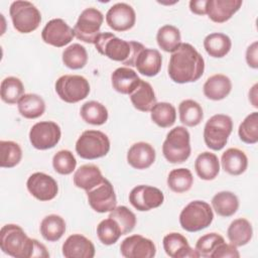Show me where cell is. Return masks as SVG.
<instances>
[{
    "instance_id": "cell-1",
    "label": "cell",
    "mask_w": 258,
    "mask_h": 258,
    "mask_svg": "<svg viewBox=\"0 0 258 258\" xmlns=\"http://www.w3.org/2000/svg\"><path fill=\"white\" fill-rule=\"evenodd\" d=\"M167 70L169 78L174 83H194L203 76L205 60L190 43L181 42L180 45L171 52Z\"/></svg>"
},
{
    "instance_id": "cell-2",
    "label": "cell",
    "mask_w": 258,
    "mask_h": 258,
    "mask_svg": "<svg viewBox=\"0 0 258 258\" xmlns=\"http://www.w3.org/2000/svg\"><path fill=\"white\" fill-rule=\"evenodd\" d=\"M1 250L14 258H47L45 246L29 238L23 229L15 224L4 225L0 230Z\"/></svg>"
},
{
    "instance_id": "cell-3",
    "label": "cell",
    "mask_w": 258,
    "mask_h": 258,
    "mask_svg": "<svg viewBox=\"0 0 258 258\" xmlns=\"http://www.w3.org/2000/svg\"><path fill=\"white\" fill-rule=\"evenodd\" d=\"M94 44L102 55L120 61L128 68L135 67L138 53L145 47L140 42L126 41L111 32H101Z\"/></svg>"
},
{
    "instance_id": "cell-4",
    "label": "cell",
    "mask_w": 258,
    "mask_h": 258,
    "mask_svg": "<svg viewBox=\"0 0 258 258\" xmlns=\"http://www.w3.org/2000/svg\"><path fill=\"white\" fill-rule=\"evenodd\" d=\"M190 135L187 129L177 126L171 129L162 144V153L170 163H182L190 155Z\"/></svg>"
},
{
    "instance_id": "cell-5",
    "label": "cell",
    "mask_w": 258,
    "mask_h": 258,
    "mask_svg": "<svg viewBox=\"0 0 258 258\" xmlns=\"http://www.w3.org/2000/svg\"><path fill=\"white\" fill-rule=\"evenodd\" d=\"M214 220L212 207L204 201H192L179 215V224L187 232H198L208 228Z\"/></svg>"
},
{
    "instance_id": "cell-6",
    "label": "cell",
    "mask_w": 258,
    "mask_h": 258,
    "mask_svg": "<svg viewBox=\"0 0 258 258\" xmlns=\"http://www.w3.org/2000/svg\"><path fill=\"white\" fill-rule=\"evenodd\" d=\"M110 151L109 137L99 130H86L76 142V152L84 159H97Z\"/></svg>"
},
{
    "instance_id": "cell-7",
    "label": "cell",
    "mask_w": 258,
    "mask_h": 258,
    "mask_svg": "<svg viewBox=\"0 0 258 258\" xmlns=\"http://www.w3.org/2000/svg\"><path fill=\"white\" fill-rule=\"evenodd\" d=\"M233 130L232 118L225 114L212 116L204 128V140L206 145L212 150H221L228 142V138Z\"/></svg>"
},
{
    "instance_id": "cell-8",
    "label": "cell",
    "mask_w": 258,
    "mask_h": 258,
    "mask_svg": "<svg viewBox=\"0 0 258 258\" xmlns=\"http://www.w3.org/2000/svg\"><path fill=\"white\" fill-rule=\"evenodd\" d=\"M9 14L14 29L20 33H30L36 30L41 22L39 10L29 1L12 2Z\"/></svg>"
},
{
    "instance_id": "cell-9",
    "label": "cell",
    "mask_w": 258,
    "mask_h": 258,
    "mask_svg": "<svg viewBox=\"0 0 258 258\" xmlns=\"http://www.w3.org/2000/svg\"><path fill=\"white\" fill-rule=\"evenodd\" d=\"M55 92L66 103H78L90 94V84L86 78L79 75H63L55 82Z\"/></svg>"
},
{
    "instance_id": "cell-10",
    "label": "cell",
    "mask_w": 258,
    "mask_h": 258,
    "mask_svg": "<svg viewBox=\"0 0 258 258\" xmlns=\"http://www.w3.org/2000/svg\"><path fill=\"white\" fill-rule=\"evenodd\" d=\"M104 21V16L100 10L94 7L86 8L80 14L74 26L75 36L86 42L95 43Z\"/></svg>"
},
{
    "instance_id": "cell-11",
    "label": "cell",
    "mask_w": 258,
    "mask_h": 258,
    "mask_svg": "<svg viewBox=\"0 0 258 258\" xmlns=\"http://www.w3.org/2000/svg\"><path fill=\"white\" fill-rule=\"evenodd\" d=\"M60 127L53 121L35 123L29 131V141L38 150L53 148L60 140Z\"/></svg>"
},
{
    "instance_id": "cell-12",
    "label": "cell",
    "mask_w": 258,
    "mask_h": 258,
    "mask_svg": "<svg viewBox=\"0 0 258 258\" xmlns=\"http://www.w3.org/2000/svg\"><path fill=\"white\" fill-rule=\"evenodd\" d=\"M90 207L97 213L111 212L117 206V198L112 183L104 178L99 184L86 191Z\"/></svg>"
},
{
    "instance_id": "cell-13",
    "label": "cell",
    "mask_w": 258,
    "mask_h": 258,
    "mask_svg": "<svg viewBox=\"0 0 258 258\" xmlns=\"http://www.w3.org/2000/svg\"><path fill=\"white\" fill-rule=\"evenodd\" d=\"M164 196L162 191L151 185H137L129 194V202L137 211L147 212L158 208L163 204Z\"/></svg>"
},
{
    "instance_id": "cell-14",
    "label": "cell",
    "mask_w": 258,
    "mask_h": 258,
    "mask_svg": "<svg viewBox=\"0 0 258 258\" xmlns=\"http://www.w3.org/2000/svg\"><path fill=\"white\" fill-rule=\"evenodd\" d=\"M26 186L30 195L40 202L51 201L58 192L56 180L43 172L32 173L26 181Z\"/></svg>"
},
{
    "instance_id": "cell-15",
    "label": "cell",
    "mask_w": 258,
    "mask_h": 258,
    "mask_svg": "<svg viewBox=\"0 0 258 258\" xmlns=\"http://www.w3.org/2000/svg\"><path fill=\"white\" fill-rule=\"evenodd\" d=\"M74 36V28L61 18L49 20L41 31L42 40L54 47H62L69 44Z\"/></svg>"
},
{
    "instance_id": "cell-16",
    "label": "cell",
    "mask_w": 258,
    "mask_h": 258,
    "mask_svg": "<svg viewBox=\"0 0 258 258\" xmlns=\"http://www.w3.org/2000/svg\"><path fill=\"white\" fill-rule=\"evenodd\" d=\"M106 22L114 31H127L136 22V13L127 3H116L109 8L106 14Z\"/></svg>"
},
{
    "instance_id": "cell-17",
    "label": "cell",
    "mask_w": 258,
    "mask_h": 258,
    "mask_svg": "<svg viewBox=\"0 0 258 258\" xmlns=\"http://www.w3.org/2000/svg\"><path fill=\"white\" fill-rule=\"evenodd\" d=\"M120 252L125 258H152L156 254V247L152 240L132 235L121 242Z\"/></svg>"
},
{
    "instance_id": "cell-18",
    "label": "cell",
    "mask_w": 258,
    "mask_h": 258,
    "mask_svg": "<svg viewBox=\"0 0 258 258\" xmlns=\"http://www.w3.org/2000/svg\"><path fill=\"white\" fill-rule=\"evenodd\" d=\"M163 249L170 258H199L200 255L196 249H192L187 239L176 232L169 233L164 236Z\"/></svg>"
},
{
    "instance_id": "cell-19",
    "label": "cell",
    "mask_w": 258,
    "mask_h": 258,
    "mask_svg": "<svg viewBox=\"0 0 258 258\" xmlns=\"http://www.w3.org/2000/svg\"><path fill=\"white\" fill-rule=\"evenodd\" d=\"M62 255L66 258H93L95 246L91 240L81 234H73L62 244Z\"/></svg>"
},
{
    "instance_id": "cell-20",
    "label": "cell",
    "mask_w": 258,
    "mask_h": 258,
    "mask_svg": "<svg viewBox=\"0 0 258 258\" xmlns=\"http://www.w3.org/2000/svg\"><path fill=\"white\" fill-rule=\"evenodd\" d=\"M242 0H207L206 14L216 23L228 21L242 6Z\"/></svg>"
},
{
    "instance_id": "cell-21",
    "label": "cell",
    "mask_w": 258,
    "mask_h": 258,
    "mask_svg": "<svg viewBox=\"0 0 258 258\" xmlns=\"http://www.w3.org/2000/svg\"><path fill=\"white\" fill-rule=\"evenodd\" d=\"M156 153L153 146L147 142H137L131 145L127 152V162L135 169H146L155 161Z\"/></svg>"
},
{
    "instance_id": "cell-22",
    "label": "cell",
    "mask_w": 258,
    "mask_h": 258,
    "mask_svg": "<svg viewBox=\"0 0 258 258\" xmlns=\"http://www.w3.org/2000/svg\"><path fill=\"white\" fill-rule=\"evenodd\" d=\"M141 79L136 72L128 67L116 69L111 75L113 89L123 95H130L139 85Z\"/></svg>"
},
{
    "instance_id": "cell-23",
    "label": "cell",
    "mask_w": 258,
    "mask_h": 258,
    "mask_svg": "<svg viewBox=\"0 0 258 258\" xmlns=\"http://www.w3.org/2000/svg\"><path fill=\"white\" fill-rule=\"evenodd\" d=\"M162 64V57L160 52L154 48L144 47L137 55L135 60V68L138 73L146 77L156 76Z\"/></svg>"
},
{
    "instance_id": "cell-24",
    "label": "cell",
    "mask_w": 258,
    "mask_h": 258,
    "mask_svg": "<svg viewBox=\"0 0 258 258\" xmlns=\"http://www.w3.org/2000/svg\"><path fill=\"white\" fill-rule=\"evenodd\" d=\"M232 90V82L229 77L216 74L208 78L203 87L204 95L213 101H220L229 96Z\"/></svg>"
},
{
    "instance_id": "cell-25",
    "label": "cell",
    "mask_w": 258,
    "mask_h": 258,
    "mask_svg": "<svg viewBox=\"0 0 258 258\" xmlns=\"http://www.w3.org/2000/svg\"><path fill=\"white\" fill-rule=\"evenodd\" d=\"M104 178L105 177L97 165L84 164L75 171L73 180L77 187L87 191L99 184Z\"/></svg>"
},
{
    "instance_id": "cell-26",
    "label": "cell",
    "mask_w": 258,
    "mask_h": 258,
    "mask_svg": "<svg viewBox=\"0 0 258 258\" xmlns=\"http://www.w3.org/2000/svg\"><path fill=\"white\" fill-rule=\"evenodd\" d=\"M132 105L141 112H149L157 103L152 86L143 80L140 81L137 88L129 95Z\"/></svg>"
},
{
    "instance_id": "cell-27",
    "label": "cell",
    "mask_w": 258,
    "mask_h": 258,
    "mask_svg": "<svg viewBox=\"0 0 258 258\" xmlns=\"http://www.w3.org/2000/svg\"><path fill=\"white\" fill-rule=\"evenodd\" d=\"M223 169L231 175H240L248 166V158L244 151L238 148L227 149L221 157Z\"/></svg>"
},
{
    "instance_id": "cell-28",
    "label": "cell",
    "mask_w": 258,
    "mask_h": 258,
    "mask_svg": "<svg viewBox=\"0 0 258 258\" xmlns=\"http://www.w3.org/2000/svg\"><path fill=\"white\" fill-rule=\"evenodd\" d=\"M198 176L204 180H213L220 172L219 158L215 153L205 151L198 155L195 161Z\"/></svg>"
},
{
    "instance_id": "cell-29",
    "label": "cell",
    "mask_w": 258,
    "mask_h": 258,
    "mask_svg": "<svg viewBox=\"0 0 258 258\" xmlns=\"http://www.w3.org/2000/svg\"><path fill=\"white\" fill-rule=\"evenodd\" d=\"M227 236L231 244L236 247H241L248 244L253 236V229L251 223L244 218L234 220L228 230Z\"/></svg>"
},
{
    "instance_id": "cell-30",
    "label": "cell",
    "mask_w": 258,
    "mask_h": 258,
    "mask_svg": "<svg viewBox=\"0 0 258 258\" xmlns=\"http://www.w3.org/2000/svg\"><path fill=\"white\" fill-rule=\"evenodd\" d=\"M204 47L207 53L216 58L226 56L232 47L231 38L220 32H213L208 34L204 39Z\"/></svg>"
},
{
    "instance_id": "cell-31",
    "label": "cell",
    "mask_w": 258,
    "mask_h": 258,
    "mask_svg": "<svg viewBox=\"0 0 258 258\" xmlns=\"http://www.w3.org/2000/svg\"><path fill=\"white\" fill-rule=\"evenodd\" d=\"M212 208L217 213V215L221 217H231L239 209L238 197L232 191H220L213 197Z\"/></svg>"
},
{
    "instance_id": "cell-32",
    "label": "cell",
    "mask_w": 258,
    "mask_h": 258,
    "mask_svg": "<svg viewBox=\"0 0 258 258\" xmlns=\"http://www.w3.org/2000/svg\"><path fill=\"white\" fill-rule=\"evenodd\" d=\"M20 115L26 119H36L45 111L44 100L36 94H24L17 103Z\"/></svg>"
},
{
    "instance_id": "cell-33",
    "label": "cell",
    "mask_w": 258,
    "mask_h": 258,
    "mask_svg": "<svg viewBox=\"0 0 258 258\" xmlns=\"http://www.w3.org/2000/svg\"><path fill=\"white\" fill-rule=\"evenodd\" d=\"M40 234L48 242L58 241L66 232L64 220L55 214L44 217L40 223Z\"/></svg>"
},
{
    "instance_id": "cell-34",
    "label": "cell",
    "mask_w": 258,
    "mask_h": 258,
    "mask_svg": "<svg viewBox=\"0 0 258 258\" xmlns=\"http://www.w3.org/2000/svg\"><path fill=\"white\" fill-rule=\"evenodd\" d=\"M178 113L180 122L187 127L198 126L204 119L202 106L191 99L183 100L179 104Z\"/></svg>"
},
{
    "instance_id": "cell-35",
    "label": "cell",
    "mask_w": 258,
    "mask_h": 258,
    "mask_svg": "<svg viewBox=\"0 0 258 258\" xmlns=\"http://www.w3.org/2000/svg\"><path fill=\"white\" fill-rule=\"evenodd\" d=\"M80 114L82 119L91 125L100 126L105 124L108 120L107 108L97 101H89L83 104Z\"/></svg>"
},
{
    "instance_id": "cell-36",
    "label": "cell",
    "mask_w": 258,
    "mask_h": 258,
    "mask_svg": "<svg viewBox=\"0 0 258 258\" xmlns=\"http://www.w3.org/2000/svg\"><path fill=\"white\" fill-rule=\"evenodd\" d=\"M156 41L162 50L166 52H173L181 43L180 31L173 25H163L157 31Z\"/></svg>"
},
{
    "instance_id": "cell-37",
    "label": "cell",
    "mask_w": 258,
    "mask_h": 258,
    "mask_svg": "<svg viewBox=\"0 0 258 258\" xmlns=\"http://www.w3.org/2000/svg\"><path fill=\"white\" fill-rule=\"evenodd\" d=\"M150 117L157 126L168 128L171 127L176 120V110L170 103H156L150 110Z\"/></svg>"
},
{
    "instance_id": "cell-38",
    "label": "cell",
    "mask_w": 258,
    "mask_h": 258,
    "mask_svg": "<svg viewBox=\"0 0 258 258\" xmlns=\"http://www.w3.org/2000/svg\"><path fill=\"white\" fill-rule=\"evenodd\" d=\"M0 95L4 103L13 105L18 103L24 95V86L16 77H7L1 82Z\"/></svg>"
},
{
    "instance_id": "cell-39",
    "label": "cell",
    "mask_w": 258,
    "mask_h": 258,
    "mask_svg": "<svg viewBox=\"0 0 258 258\" xmlns=\"http://www.w3.org/2000/svg\"><path fill=\"white\" fill-rule=\"evenodd\" d=\"M194 183V176L191 171L187 168L172 169L167 176L168 187L176 194H182L191 188Z\"/></svg>"
},
{
    "instance_id": "cell-40",
    "label": "cell",
    "mask_w": 258,
    "mask_h": 258,
    "mask_svg": "<svg viewBox=\"0 0 258 258\" xmlns=\"http://www.w3.org/2000/svg\"><path fill=\"white\" fill-rule=\"evenodd\" d=\"M62 62L71 70H81L88 62L87 49L80 43H73L62 51Z\"/></svg>"
},
{
    "instance_id": "cell-41",
    "label": "cell",
    "mask_w": 258,
    "mask_h": 258,
    "mask_svg": "<svg viewBox=\"0 0 258 258\" xmlns=\"http://www.w3.org/2000/svg\"><path fill=\"white\" fill-rule=\"evenodd\" d=\"M22 158V150L18 143L14 141H0V166L11 168L16 166Z\"/></svg>"
},
{
    "instance_id": "cell-42",
    "label": "cell",
    "mask_w": 258,
    "mask_h": 258,
    "mask_svg": "<svg viewBox=\"0 0 258 258\" xmlns=\"http://www.w3.org/2000/svg\"><path fill=\"white\" fill-rule=\"evenodd\" d=\"M97 235L100 242L104 245H113L122 236L121 229L117 222L108 217L97 226Z\"/></svg>"
},
{
    "instance_id": "cell-43",
    "label": "cell",
    "mask_w": 258,
    "mask_h": 258,
    "mask_svg": "<svg viewBox=\"0 0 258 258\" xmlns=\"http://www.w3.org/2000/svg\"><path fill=\"white\" fill-rule=\"evenodd\" d=\"M240 139L247 144H255L258 141V113H250L240 124L238 129Z\"/></svg>"
},
{
    "instance_id": "cell-44",
    "label": "cell",
    "mask_w": 258,
    "mask_h": 258,
    "mask_svg": "<svg viewBox=\"0 0 258 258\" xmlns=\"http://www.w3.org/2000/svg\"><path fill=\"white\" fill-rule=\"evenodd\" d=\"M109 218L117 222L121 229L122 235L132 232L136 226L135 214L125 206H118L113 209L109 214Z\"/></svg>"
},
{
    "instance_id": "cell-45",
    "label": "cell",
    "mask_w": 258,
    "mask_h": 258,
    "mask_svg": "<svg viewBox=\"0 0 258 258\" xmlns=\"http://www.w3.org/2000/svg\"><path fill=\"white\" fill-rule=\"evenodd\" d=\"M223 242H225L224 238L218 233H208L199 238L195 249L199 253L200 257L212 258L215 251Z\"/></svg>"
},
{
    "instance_id": "cell-46",
    "label": "cell",
    "mask_w": 258,
    "mask_h": 258,
    "mask_svg": "<svg viewBox=\"0 0 258 258\" xmlns=\"http://www.w3.org/2000/svg\"><path fill=\"white\" fill-rule=\"evenodd\" d=\"M53 169L62 175L71 174L77 166V160L74 154L67 149L57 151L52 157Z\"/></svg>"
},
{
    "instance_id": "cell-47",
    "label": "cell",
    "mask_w": 258,
    "mask_h": 258,
    "mask_svg": "<svg viewBox=\"0 0 258 258\" xmlns=\"http://www.w3.org/2000/svg\"><path fill=\"white\" fill-rule=\"evenodd\" d=\"M239 258L240 253L237 250V247L234 246L233 244H227L226 242H223L218 249L215 251L213 254L212 258Z\"/></svg>"
},
{
    "instance_id": "cell-48",
    "label": "cell",
    "mask_w": 258,
    "mask_h": 258,
    "mask_svg": "<svg viewBox=\"0 0 258 258\" xmlns=\"http://www.w3.org/2000/svg\"><path fill=\"white\" fill-rule=\"evenodd\" d=\"M246 61L252 69L258 68V42L254 41L247 47L246 50Z\"/></svg>"
},
{
    "instance_id": "cell-49",
    "label": "cell",
    "mask_w": 258,
    "mask_h": 258,
    "mask_svg": "<svg viewBox=\"0 0 258 258\" xmlns=\"http://www.w3.org/2000/svg\"><path fill=\"white\" fill-rule=\"evenodd\" d=\"M207 0H191L189 1V10L197 15L206 14Z\"/></svg>"
},
{
    "instance_id": "cell-50",
    "label": "cell",
    "mask_w": 258,
    "mask_h": 258,
    "mask_svg": "<svg viewBox=\"0 0 258 258\" xmlns=\"http://www.w3.org/2000/svg\"><path fill=\"white\" fill-rule=\"evenodd\" d=\"M257 87H258V85L255 84L252 87L251 91H249V100L255 108H258V105H257Z\"/></svg>"
}]
</instances>
